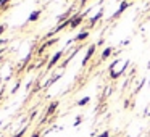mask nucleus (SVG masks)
<instances>
[{
    "label": "nucleus",
    "instance_id": "nucleus-1",
    "mask_svg": "<svg viewBox=\"0 0 150 137\" xmlns=\"http://www.w3.org/2000/svg\"><path fill=\"white\" fill-rule=\"evenodd\" d=\"M69 21H71V23H69V24H71V28H78L79 24L82 23V16H81V15H76V16L69 18Z\"/></svg>",
    "mask_w": 150,
    "mask_h": 137
},
{
    "label": "nucleus",
    "instance_id": "nucleus-2",
    "mask_svg": "<svg viewBox=\"0 0 150 137\" xmlns=\"http://www.w3.org/2000/svg\"><path fill=\"white\" fill-rule=\"evenodd\" d=\"M63 56V52H57L55 55L52 56V60H50V63H49V68H53V66L57 65V61H58L60 58Z\"/></svg>",
    "mask_w": 150,
    "mask_h": 137
},
{
    "label": "nucleus",
    "instance_id": "nucleus-3",
    "mask_svg": "<svg viewBox=\"0 0 150 137\" xmlns=\"http://www.w3.org/2000/svg\"><path fill=\"white\" fill-rule=\"evenodd\" d=\"M94 52H95V45H91L89 50H87V53H86V56H84V60H82V65H86V63L91 60V56L94 55Z\"/></svg>",
    "mask_w": 150,
    "mask_h": 137
},
{
    "label": "nucleus",
    "instance_id": "nucleus-4",
    "mask_svg": "<svg viewBox=\"0 0 150 137\" xmlns=\"http://www.w3.org/2000/svg\"><path fill=\"white\" fill-rule=\"evenodd\" d=\"M57 107H58V102H52V103H50V107L47 108V111H45V116H52L53 111L57 110Z\"/></svg>",
    "mask_w": 150,
    "mask_h": 137
},
{
    "label": "nucleus",
    "instance_id": "nucleus-5",
    "mask_svg": "<svg viewBox=\"0 0 150 137\" xmlns=\"http://www.w3.org/2000/svg\"><path fill=\"white\" fill-rule=\"evenodd\" d=\"M127 5H129V4H127V2H123V4L120 5V8H118V10H116V13L113 15V18H118V16H120V15L123 13V11L126 10V8H127Z\"/></svg>",
    "mask_w": 150,
    "mask_h": 137
},
{
    "label": "nucleus",
    "instance_id": "nucleus-6",
    "mask_svg": "<svg viewBox=\"0 0 150 137\" xmlns=\"http://www.w3.org/2000/svg\"><path fill=\"white\" fill-rule=\"evenodd\" d=\"M39 16H40V11H39V10H36V11H33V13L29 15L28 21H29V23H33V21H37V20H39Z\"/></svg>",
    "mask_w": 150,
    "mask_h": 137
},
{
    "label": "nucleus",
    "instance_id": "nucleus-7",
    "mask_svg": "<svg viewBox=\"0 0 150 137\" xmlns=\"http://www.w3.org/2000/svg\"><path fill=\"white\" fill-rule=\"evenodd\" d=\"M87 37H89V31H82L81 34H78V36H76V39H74V40H78V42H81V40L87 39Z\"/></svg>",
    "mask_w": 150,
    "mask_h": 137
},
{
    "label": "nucleus",
    "instance_id": "nucleus-8",
    "mask_svg": "<svg viewBox=\"0 0 150 137\" xmlns=\"http://www.w3.org/2000/svg\"><path fill=\"white\" fill-rule=\"evenodd\" d=\"M111 52H113V49H111V47H107V49H105L103 50V53H102V58H108V56H110L111 55Z\"/></svg>",
    "mask_w": 150,
    "mask_h": 137
},
{
    "label": "nucleus",
    "instance_id": "nucleus-9",
    "mask_svg": "<svg viewBox=\"0 0 150 137\" xmlns=\"http://www.w3.org/2000/svg\"><path fill=\"white\" fill-rule=\"evenodd\" d=\"M89 100H91L89 97H86V98H81V100L78 102V105H79V107H84V105H87V103H89Z\"/></svg>",
    "mask_w": 150,
    "mask_h": 137
},
{
    "label": "nucleus",
    "instance_id": "nucleus-10",
    "mask_svg": "<svg viewBox=\"0 0 150 137\" xmlns=\"http://www.w3.org/2000/svg\"><path fill=\"white\" fill-rule=\"evenodd\" d=\"M102 13H103V11H98V15H95V16L92 18V23H95L97 20H100V18H102Z\"/></svg>",
    "mask_w": 150,
    "mask_h": 137
},
{
    "label": "nucleus",
    "instance_id": "nucleus-11",
    "mask_svg": "<svg viewBox=\"0 0 150 137\" xmlns=\"http://www.w3.org/2000/svg\"><path fill=\"white\" fill-rule=\"evenodd\" d=\"M24 132H26V129H21L20 132H18V134H15L13 137H23V136H24Z\"/></svg>",
    "mask_w": 150,
    "mask_h": 137
},
{
    "label": "nucleus",
    "instance_id": "nucleus-12",
    "mask_svg": "<svg viewBox=\"0 0 150 137\" xmlns=\"http://www.w3.org/2000/svg\"><path fill=\"white\" fill-rule=\"evenodd\" d=\"M8 2H10V0H0V7H5Z\"/></svg>",
    "mask_w": 150,
    "mask_h": 137
},
{
    "label": "nucleus",
    "instance_id": "nucleus-13",
    "mask_svg": "<svg viewBox=\"0 0 150 137\" xmlns=\"http://www.w3.org/2000/svg\"><path fill=\"white\" fill-rule=\"evenodd\" d=\"M108 136H110V134H108V131H107V132H103V134H100V136H98V137H108Z\"/></svg>",
    "mask_w": 150,
    "mask_h": 137
},
{
    "label": "nucleus",
    "instance_id": "nucleus-14",
    "mask_svg": "<svg viewBox=\"0 0 150 137\" xmlns=\"http://www.w3.org/2000/svg\"><path fill=\"white\" fill-rule=\"evenodd\" d=\"M4 31H5V26H0V34L4 32Z\"/></svg>",
    "mask_w": 150,
    "mask_h": 137
},
{
    "label": "nucleus",
    "instance_id": "nucleus-15",
    "mask_svg": "<svg viewBox=\"0 0 150 137\" xmlns=\"http://www.w3.org/2000/svg\"><path fill=\"white\" fill-rule=\"evenodd\" d=\"M31 137H39V132H36V134H33Z\"/></svg>",
    "mask_w": 150,
    "mask_h": 137
}]
</instances>
